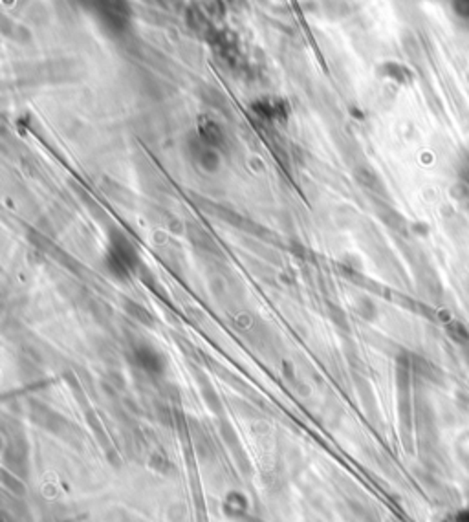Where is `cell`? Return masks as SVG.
I'll use <instances>...</instances> for the list:
<instances>
[{
  "label": "cell",
  "mask_w": 469,
  "mask_h": 522,
  "mask_svg": "<svg viewBox=\"0 0 469 522\" xmlns=\"http://www.w3.org/2000/svg\"><path fill=\"white\" fill-rule=\"evenodd\" d=\"M104 264L114 277L125 279L134 272L136 264H138V255H136L134 245L127 241L123 235H114L110 239L109 250L104 255Z\"/></svg>",
  "instance_id": "obj_1"
},
{
  "label": "cell",
  "mask_w": 469,
  "mask_h": 522,
  "mask_svg": "<svg viewBox=\"0 0 469 522\" xmlns=\"http://www.w3.org/2000/svg\"><path fill=\"white\" fill-rule=\"evenodd\" d=\"M136 357L140 361V365L145 369V371H158L162 361H160V355H158L156 350L149 348V346H141L136 352Z\"/></svg>",
  "instance_id": "obj_2"
}]
</instances>
